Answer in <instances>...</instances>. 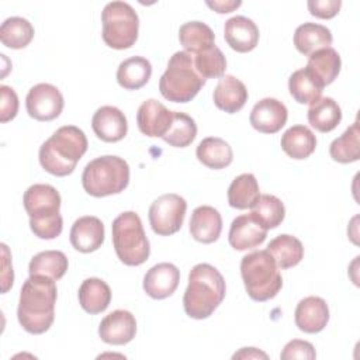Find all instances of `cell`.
<instances>
[{
    "mask_svg": "<svg viewBox=\"0 0 360 360\" xmlns=\"http://www.w3.org/2000/svg\"><path fill=\"white\" fill-rule=\"evenodd\" d=\"M269 356L256 347H242L236 352L232 359H267Z\"/></svg>",
    "mask_w": 360,
    "mask_h": 360,
    "instance_id": "obj_45",
    "label": "cell"
},
{
    "mask_svg": "<svg viewBox=\"0 0 360 360\" xmlns=\"http://www.w3.org/2000/svg\"><path fill=\"white\" fill-rule=\"evenodd\" d=\"M281 149L292 159L301 160L311 156L316 148L314 132L305 125H292L288 128L280 141Z\"/></svg>",
    "mask_w": 360,
    "mask_h": 360,
    "instance_id": "obj_27",
    "label": "cell"
},
{
    "mask_svg": "<svg viewBox=\"0 0 360 360\" xmlns=\"http://www.w3.org/2000/svg\"><path fill=\"white\" fill-rule=\"evenodd\" d=\"M129 183L128 163L114 155H105L89 162L82 174L84 191L93 197L120 194Z\"/></svg>",
    "mask_w": 360,
    "mask_h": 360,
    "instance_id": "obj_7",
    "label": "cell"
},
{
    "mask_svg": "<svg viewBox=\"0 0 360 360\" xmlns=\"http://www.w3.org/2000/svg\"><path fill=\"white\" fill-rule=\"evenodd\" d=\"M266 250L271 255L277 267L281 270L297 266L304 257V246L301 240L287 233L278 235L270 240Z\"/></svg>",
    "mask_w": 360,
    "mask_h": 360,
    "instance_id": "obj_29",
    "label": "cell"
},
{
    "mask_svg": "<svg viewBox=\"0 0 360 360\" xmlns=\"http://www.w3.org/2000/svg\"><path fill=\"white\" fill-rule=\"evenodd\" d=\"M259 197V184L252 173L239 174L232 180L228 188V204L236 210L253 208Z\"/></svg>",
    "mask_w": 360,
    "mask_h": 360,
    "instance_id": "obj_32",
    "label": "cell"
},
{
    "mask_svg": "<svg viewBox=\"0 0 360 360\" xmlns=\"http://www.w3.org/2000/svg\"><path fill=\"white\" fill-rule=\"evenodd\" d=\"M266 236L267 229L263 228L252 214H242L232 221L228 240L235 250H248L262 245Z\"/></svg>",
    "mask_w": 360,
    "mask_h": 360,
    "instance_id": "obj_18",
    "label": "cell"
},
{
    "mask_svg": "<svg viewBox=\"0 0 360 360\" xmlns=\"http://www.w3.org/2000/svg\"><path fill=\"white\" fill-rule=\"evenodd\" d=\"M253 218L267 231L277 228L285 217V207L280 198L271 194H263L253 205L250 212Z\"/></svg>",
    "mask_w": 360,
    "mask_h": 360,
    "instance_id": "obj_37",
    "label": "cell"
},
{
    "mask_svg": "<svg viewBox=\"0 0 360 360\" xmlns=\"http://www.w3.org/2000/svg\"><path fill=\"white\" fill-rule=\"evenodd\" d=\"M0 121L7 122L13 120L18 112V97L11 87L4 84L0 86Z\"/></svg>",
    "mask_w": 360,
    "mask_h": 360,
    "instance_id": "obj_41",
    "label": "cell"
},
{
    "mask_svg": "<svg viewBox=\"0 0 360 360\" xmlns=\"http://www.w3.org/2000/svg\"><path fill=\"white\" fill-rule=\"evenodd\" d=\"M329 155L335 162L352 163L360 159V129L354 121L339 138L329 146Z\"/></svg>",
    "mask_w": 360,
    "mask_h": 360,
    "instance_id": "obj_35",
    "label": "cell"
},
{
    "mask_svg": "<svg viewBox=\"0 0 360 360\" xmlns=\"http://www.w3.org/2000/svg\"><path fill=\"white\" fill-rule=\"evenodd\" d=\"M204 84L205 79L195 70L193 55L179 51L170 56L167 68L159 80V90L169 101L188 103Z\"/></svg>",
    "mask_w": 360,
    "mask_h": 360,
    "instance_id": "obj_6",
    "label": "cell"
},
{
    "mask_svg": "<svg viewBox=\"0 0 360 360\" xmlns=\"http://www.w3.org/2000/svg\"><path fill=\"white\" fill-rule=\"evenodd\" d=\"M173 111L167 110L155 98L145 100L136 112V124L139 131L150 138H162L170 128Z\"/></svg>",
    "mask_w": 360,
    "mask_h": 360,
    "instance_id": "obj_14",
    "label": "cell"
},
{
    "mask_svg": "<svg viewBox=\"0 0 360 360\" xmlns=\"http://www.w3.org/2000/svg\"><path fill=\"white\" fill-rule=\"evenodd\" d=\"M58 290L46 276H30L20 291L17 318L22 329L32 335L46 332L55 319Z\"/></svg>",
    "mask_w": 360,
    "mask_h": 360,
    "instance_id": "obj_1",
    "label": "cell"
},
{
    "mask_svg": "<svg viewBox=\"0 0 360 360\" xmlns=\"http://www.w3.org/2000/svg\"><path fill=\"white\" fill-rule=\"evenodd\" d=\"M179 39L184 51L190 55H197L215 45L214 31L201 21L184 22L179 28Z\"/></svg>",
    "mask_w": 360,
    "mask_h": 360,
    "instance_id": "obj_31",
    "label": "cell"
},
{
    "mask_svg": "<svg viewBox=\"0 0 360 360\" xmlns=\"http://www.w3.org/2000/svg\"><path fill=\"white\" fill-rule=\"evenodd\" d=\"M193 58H194L195 70L205 80L222 77L225 75L226 59L222 51L217 45H212L211 48L194 55Z\"/></svg>",
    "mask_w": 360,
    "mask_h": 360,
    "instance_id": "obj_39",
    "label": "cell"
},
{
    "mask_svg": "<svg viewBox=\"0 0 360 360\" xmlns=\"http://www.w3.org/2000/svg\"><path fill=\"white\" fill-rule=\"evenodd\" d=\"M308 122L318 132L326 134L333 131L342 121V110L332 97H321L311 104L307 112Z\"/></svg>",
    "mask_w": 360,
    "mask_h": 360,
    "instance_id": "obj_30",
    "label": "cell"
},
{
    "mask_svg": "<svg viewBox=\"0 0 360 360\" xmlns=\"http://www.w3.org/2000/svg\"><path fill=\"white\" fill-rule=\"evenodd\" d=\"M222 231V217L211 205L197 207L190 218V233L201 243L215 242Z\"/></svg>",
    "mask_w": 360,
    "mask_h": 360,
    "instance_id": "obj_22",
    "label": "cell"
},
{
    "mask_svg": "<svg viewBox=\"0 0 360 360\" xmlns=\"http://www.w3.org/2000/svg\"><path fill=\"white\" fill-rule=\"evenodd\" d=\"M77 297L80 307L86 312L96 315L108 308L111 301V288L104 280L90 277L80 284Z\"/></svg>",
    "mask_w": 360,
    "mask_h": 360,
    "instance_id": "obj_23",
    "label": "cell"
},
{
    "mask_svg": "<svg viewBox=\"0 0 360 360\" xmlns=\"http://www.w3.org/2000/svg\"><path fill=\"white\" fill-rule=\"evenodd\" d=\"M180 281V270L167 262L152 266L143 277V290L153 300L170 297Z\"/></svg>",
    "mask_w": 360,
    "mask_h": 360,
    "instance_id": "obj_15",
    "label": "cell"
},
{
    "mask_svg": "<svg viewBox=\"0 0 360 360\" xmlns=\"http://www.w3.org/2000/svg\"><path fill=\"white\" fill-rule=\"evenodd\" d=\"M294 321L300 330L305 333H318L325 329L329 322V308L321 297H305L295 308Z\"/></svg>",
    "mask_w": 360,
    "mask_h": 360,
    "instance_id": "obj_17",
    "label": "cell"
},
{
    "mask_svg": "<svg viewBox=\"0 0 360 360\" xmlns=\"http://www.w3.org/2000/svg\"><path fill=\"white\" fill-rule=\"evenodd\" d=\"M307 6L311 15L322 20H329L339 13L342 7V1L340 0H309Z\"/></svg>",
    "mask_w": 360,
    "mask_h": 360,
    "instance_id": "obj_42",
    "label": "cell"
},
{
    "mask_svg": "<svg viewBox=\"0 0 360 360\" xmlns=\"http://www.w3.org/2000/svg\"><path fill=\"white\" fill-rule=\"evenodd\" d=\"M197 159L207 167L219 170L228 167L233 160V152L231 145L218 136L204 138L197 149Z\"/></svg>",
    "mask_w": 360,
    "mask_h": 360,
    "instance_id": "obj_26",
    "label": "cell"
},
{
    "mask_svg": "<svg viewBox=\"0 0 360 360\" xmlns=\"http://www.w3.org/2000/svg\"><path fill=\"white\" fill-rule=\"evenodd\" d=\"M91 128L98 139L104 142H118L128 132V121L120 108L103 105L94 112Z\"/></svg>",
    "mask_w": 360,
    "mask_h": 360,
    "instance_id": "obj_16",
    "label": "cell"
},
{
    "mask_svg": "<svg viewBox=\"0 0 360 360\" xmlns=\"http://www.w3.org/2000/svg\"><path fill=\"white\" fill-rule=\"evenodd\" d=\"M69 238L76 250L82 253L94 252L101 248L104 242V225L97 217H80L73 222Z\"/></svg>",
    "mask_w": 360,
    "mask_h": 360,
    "instance_id": "obj_19",
    "label": "cell"
},
{
    "mask_svg": "<svg viewBox=\"0 0 360 360\" xmlns=\"http://www.w3.org/2000/svg\"><path fill=\"white\" fill-rule=\"evenodd\" d=\"M34 34L32 24L22 17H10L0 27L1 44L11 49H21L30 45Z\"/></svg>",
    "mask_w": 360,
    "mask_h": 360,
    "instance_id": "obj_36",
    "label": "cell"
},
{
    "mask_svg": "<svg viewBox=\"0 0 360 360\" xmlns=\"http://www.w3.org/2000/svg\"><path fill=\"white\" fill-rule=\"evenodd\" d=\"M225 292V280L218 269L198 263L188 274V285L183 295L184 311L193 319H205L224 301Z\"/></svg>",
    "mask_w": 360,
    "mask_h": 360,
    "instance_id": "obj_2",
    "label": "cell"
},
{
    "mask_svg": "<svg viewBox=\"0 0 360 360\" xmlns=\"http://www.w3.org/2000/svg\"><path fill=\"white\" fill-rule=\"evenodd\" d=\"M30 217V228L39 239H55L60 235L63 219L59 214L60 194L51 184H32L22 197Z\"/></svg>",
    "mask_w": 360,
    "mask_h": 360,
    "instance_id": "obj_4",
    "label": "cell"
},
{
    "mask_svg": "<svg viewBox=\"0 0 360 360\" xmlns=\"http://www.w3.org/2000/svg\"><path fill=\"white\" fill-rule=\"evenodd\" d=\"M112 245L118 259L127 266H141L150 255V245L142 221L134 211L120 214L111 225Z\"/></svg>",
    "mask_w": 360,
    "mask_h": 360,
    "instance_id": "obj_8",
    "label": "cell"
},
{
    "mask_svg": "<svg viewBox=\"0 0 360 360\" xmlns=\"http://www.w3.org/2000/svg\"><path fill=\"white\" fill-rule=\"evenodd\" d=\"M152 76V65L143 56H131L122 60L117 69V82L125 90L143 87Z\"/></svg>",
    "mask_w": 360,
    "mask_h": 360,
    "instance_id": "obj_28",
    "label": "cell"
},
{
    "mask_svg": "<svg viewBox=\"0 0 360 360\" xmlns=\"http://www.w3.org/2000/svg\"><path fill=\"white\" fill-rule=\"evenodd\" d=\"M305 68L314 75L322 87H325L338 77L342 68V60L338 51L328 46L309 55Z\"/></svg>",
    "mask_w": 360,
    "mask_h": 360,
    "instance_id": "obj_25",
    "label": "cell"
},
{
    "mask_svg": "<svg viewBox=\"0 0 360 360\" xmlns=\"http://www.w3.org/2000/svg\"><path fill=\"white\" fill-rule=\"evenodd\" d=\"M259 28L253 20L245 15H235L225 22L224 37L226 44L239 53L250 52L259 42Z\"/></svg>",
    "mask_w": 360,
    "mask_h": 360,
    "instance_id": "obj_20",
    "label": "cell"
},
{
    "mask_svg": "<svg viewBox=\"0 0 360 360\" xmlns=\"http://www.w3.org/2000/svg\"><path fill=\"white\" fill-rule=\"evenodd\" d=\"M65 101L59 89L49 83H38L30 89L25 97L27 112L37 121H52L63 110Z\"/></svg>",
    "mask_w": 360,
    "mask_h": 360,
    "instance_id": "obj_11",
    "label": "cell"
},
{
    "mask_svg": "<svg viewBox=\"0 0 360 360\" xmlns=\"http://www.w3.org/2000/svg\"><path fill=\"white\" fill-rule=\"evenodd\" d=\"M136 333V319L127 309H115L98 325V336L103 342L114 346L129 343Z\"/></svg>",
    "mask_w": 360,
    "mask_h": 360,
    "instance_id": "obj_12",
    "label": "cell"
},
{
    "mask_svg": "<svg viewBox=\"0 0 360 360\" xmlns=\"http://www.w3.org/2000/svg\"><path fill=\"white\" fill-rule=\"evenodd\" d=\"M248 89L232 75H225L219 79L212 98L214 104L217 108L228 112V114H235L243 108V105L248 101Z\"/></svg>",
    "mask_w": 360,
    "mask_h": 360,
    "instance_id": "obj_21",
    "label": "cell"
},
{
    "mask_svg": "<svg viewBox=\"0 0 360 360\" xmlns=\"http://www.w3.org/2000/svg\"><path fill=\"white\" fill-rule=\"evenodd\" d=\"M287 118V107L277 98L266 97L253 105L249 122L262 134H276L285 125Z\"/></svg>",
    "mask_w": 360,
    "mask_h": 360,
    "instance_id": "obj_13",
    "label": "cell"
},
{
    "mask_svg": "<svg viewBox=\"0 0 360 360\" xmlns=\"http://www.w3.org/2000/svg\"><path fill=\"white\" fill-rule=\"evenodd\" d=\"M207 6L210 8H212L214 11L219 13V14H225V13H231L233 10H236L238 7L242 6V1H233V0H226V1H207Z\"/></svg>",
    "mask_w": 360,
    "mask_h": 360,
    "instance_id": "obj_44",
    "label": "cell"
},
{
    "mask_svg": "<svg viewBox=\"0 0 360 360\" xmlns=\"http://www.w3.org/2000/svg\"><path fill=\"white\" fill-rule=\"evenodd\" d=\"M1 248H3V253H4V260H3V274H1V278H3V292H7V290L13 285V281H14V274H13V266H8L10 264V259H8V249L4 243H1Z\"/></svg>",
    "mask_w": 360,
    "mask_h": 360,
    "instance_id": "obj_43",
    "label": "cell"
},
{
    "mask_svg": "<svg viewBox=\"0 0 360 360\" xmlns=\"http://www.w3.org/2000/svg\"><path fill=\"white\" fill-rule=\"evenodd\" d=\"M283 360H294V359H304V360H314L316 357L315 349L312 343L301 339L290 340L280 353Z\"/></svg>",
    "mask_w": 360,
    "mask_h": 360,
    "instance_id": "obj_40",
    "label": "cell"
},
{
    "mask_svg": "<svg viewBox=\"0 0 360 360\" xmlns=\"http://www.w3.org/2000/svg\"><path fill=\"white\" fill-rule=\"evenodd\" d=\"M240 276L248 295L257 302L274 298L283 287L278 267L267 250H255L243 256Z\"/></svg>",
    "mask_w": 360,
    "mask_h": 360,
    "instance_id": "obj_5",
    "label": "cell"
},
{
    "mask_svg": "<svg viewBox=\"0 0 360 360\" xmlns=\"http://www.w3.org/2000/svg\"><path fill=\"white\" fill-rule=\"evenodd\" d=\"M187 211L186 200L174 193L158 197L149 207L148 218L152 231L160 236H169L180 231Z\"/></svg>",
    "mask_w": 360,
    "mask_h": 360,
    "instance_id": "obj_10",
    "label": "cell"
},
{
    "mask_svg": "<svg viewBox=\"0 0 360 360\" xmlns=\"http://www.w3.org/2000/svg\"><path fill=\"white\" fill-rule=\"evenodd\" d=\"M87 146V138L80 128L63 125L41 145L38 153L39 163L45 172L53 176H68L73 173Z\"/></svg>",
    "mask_w": 360,
    "mask_h": 360,
    "instance_id": "obj_3",
    "label": "cell"
},
{
    "mask_svg": "<svg viewBox=\"0 0 360 360\" xmlns=\"http://www.w3.org/2000/svg\"><path fill=\"white\" fill-rule=\"evenodd\" d=\"M288 90L297 103L311 105L321 98L323 87L307 68H302L290 76Z\"/></svg>",
    "mask_w": 360,
    "mask_h": 360,
    "instance_id": "obj_33",
    "label": "cell"
},
{
    "mask_svg": "<svg viewBox=\"0 0 360 360\" xmlns=\"http://www.w3.org/2000/svg\"><path fill=\"white\" fill-rule=\"evenodd\" d=\"M197 136V125L195 121L179 111H173V121L169 131L162 136V139L174 148H186L191 145V142Z\"/></svg>",
    "mask_w": 360,
    "mask_h": 360,
    "instance_id": "obj_38",
    "label": "cell"
},
{
    "mask_svg": "<svg viewBox=\"0 0 360 360\" xmlns=\"http://www.w3.org/2000/svg\"><path fill=\"white\" fill-rule=\"evenodd\" d=\"M103 41L112 49H128L138 39L139 18L125 1H111L101 11Z\"/></svg>",
    "mask_w": 360,
    "mask_h": 360,
    "instance_id": "obj_9",
    "label": "cell"
},
{
    "mask_svg": "<svg viewBox=\"0 0 360 360\" xmlns=\"http://www.w3.org/2000/svg\"><path fill=\"white\" fill-rule=\"evenodd\" d=\"M68 266L69 262L63 252L45 250L37 253L31 259L28 264V273L30 276H46L56 281L65 276Z\"/></svg>",
    "mask_w": 360,
    "mask_h": 360,
    "instance_id": "obj_34",
    "label": "cell"
},
{
    "mask_svg": "<svg viewBox=\"0 0 360 360\" xmlns=\"http://www.w3.org/2000/svg\"><path fill=\"white\" fill-rule=\"evenodd\" d=\"M332 41L330 30L322 24L304 22L298 25L294 32V45L297 51L305 56H309L322 48H328Z\"/></svg>",
    "mask_w": 360,
    "mask_h": 360,
    "instance_id": "obj_24",
    "label": "cell"
}]
</instances>
